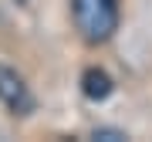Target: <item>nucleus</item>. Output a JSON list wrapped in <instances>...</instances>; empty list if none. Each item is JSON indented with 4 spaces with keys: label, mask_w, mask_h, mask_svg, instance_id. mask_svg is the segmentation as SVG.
<instances>
[{
    "label": "nucleus",
    "mask_w": 152,
    "mask_h": 142,
    "mask_svg": "<svg viewBox=\"0 0 152 142\" xmlns=\"http://www.w3.org/2000/svg\"><path fill=\"white\" fill-rule=\"evenodd\" d=\"M95 139H108V142H118V139H125V132H115V129H95Z\"/></svg>",
    "instance_id": "4"
},
{
    "label": "nucleus",
    "mask_w": 152,
    "mask_h": 142,
    "mask_svg": "<svg viewBox=\"0 0 152 142\" xmlns=\"http://www.w3.org/2000/svg\"><path fill=\"white\" fill-rule=\"evenodd\" d=\"M0 102H4L14 115H27L31 105H34L24 78L17 75L14 68H7V64H0Z\"/></svg>",
    "instance_id": "2"
},
{
    "label": "nucleus",
    "mask_w": 152,
    "mask_h": 142,
    "mask_svg": "<svg viewBox=\"0 0 152 142\" xmlns=\"http://www.w3.org/2000/svg\"><path fill=\"white\" fill-rule=\"evenodd\" d=\"M81 91H85V98L102 102V98L112 95V78L105 75L102 68H88L85 75H81Z\"/></svg>",
    "instance_id": "3"
},
{
    "label": "nucleus",
    "mask_w": 152,
    "mask_h": 142,
    "mask_svg": "<svg viewBox=\"0 0 152 142\" xmlns=\"http://www.w3.org/2000/svg\"><path fill=\"white\" fill-rule=\"evenodd\" d=\"M71 14L88 44H102L118 31V0H71Z\"/></svg>",
    "instance_id": "1"
}]
</instances>
